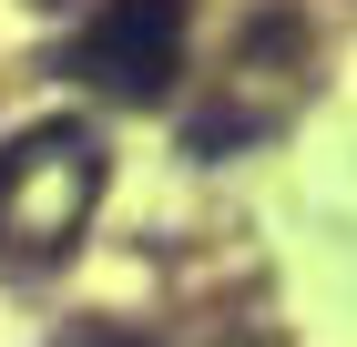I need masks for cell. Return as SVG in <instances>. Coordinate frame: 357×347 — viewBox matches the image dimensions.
<instances>
[{
    "label": "cell",
    "instance_id": "6da1fadb",
    "mask_svg": "<svg viewBox=\"0 0 357 347\" xmlns=\"http://www.w3.org/2000/svg\"><path fill=\"white\" fill-rule=\"evenodd\" d=\"M92 205H102V143H92V123H31L0 154V245L61 256Z\"/></svg>",
    "mask_w": 357,
    "mask_h": 347
},
{
    "label": "cell",
    "instance_id": "7a4b0ae2",
    "mask_svg": "<svg viewBox=\"0 0 357 347\" xmlns=\"http://www.w3.org/2000/svg\"><path fill=\"white\" fill-rule=\"evenodd\" d=\"M184 31H194V0H102L82 61H92L102 92L153 103V92H174V72H184Z\"/></svg>",
    "mask_w": 357,
    "mask_h": 347
},
{
    "label": "cell",
    "instance_id": "3957f363",
    "mask_svg": "<svg viewBox=\"0 0 357 347\" xmlns=\"http://www.w3.org/2000/svg\"><path fill=\"white\" fill-rule=\"evenodd\" d=\"M72 347H133V337H72Z\"/></svg>",
    "mask_w": 357,
    "mask_h": 347
}]
</instances>
